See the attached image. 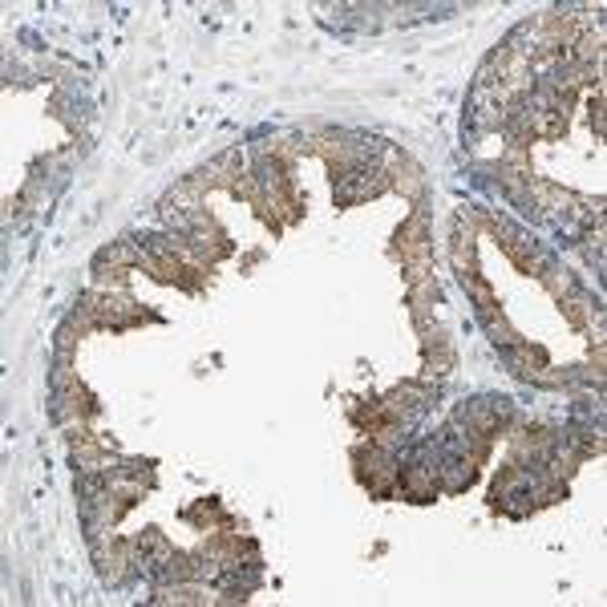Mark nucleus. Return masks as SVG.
I'll use <instances>...</instances> for the list:
<instances>
[{"label": "nucleus", "instance_id": "obj_1", "mask_svg": "<svg viewBox=\"0 0 607 607\" xmlns=\"http://www.w3.org/2000/svg\"><path fill=\"white\" fill-rule=\"evenodd\" d=\"M389 187L385 171H377V166H344L337 178V203H361L369 195H381Z\"/></svg>", "mask_w": 607, "mask_h": 607}]
</instances>
